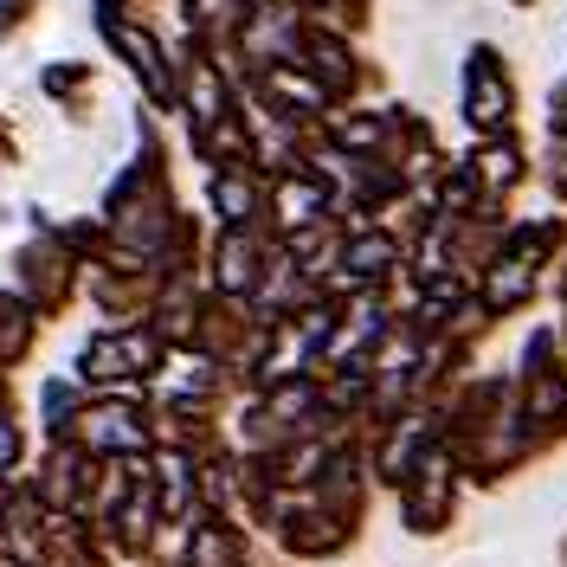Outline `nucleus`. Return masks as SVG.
Wrapping results in <instances>:
<instances>
[]
</instances>
